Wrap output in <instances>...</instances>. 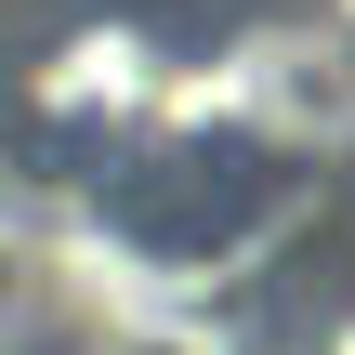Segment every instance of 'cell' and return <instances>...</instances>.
I'll use <instances>...</instances> for the list:
<instances>
[{"label":"cell","mask_w":355,"mask_h":355,"mask_svg":"<svg viewBox=\"0 0 355 355\" xmlns=\"http://www.w3.org/2000/svg\"><path fill=\"white\" fill-rule=\"evenodd\" d=\"M237 105H250V132L290 145V158L355 145V40L343 26H277V40H250V53H237Z\"/></svg>","instance_id":"6da1fadb"}]
</instances>
